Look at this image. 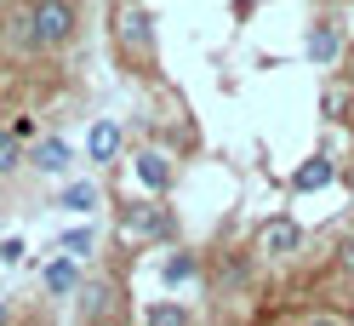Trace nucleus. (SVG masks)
<instances>
[{
  "mask_svg": "<svg viewBox=\"0 0 354 326\" xmlns=\"http://www.w3.org/2000/svg\"><path fill=\"white\" fill-rule=\"evenodd\" d=\"M115 287H109V280H86L80 287V315L92 320V326H103V320H115Z\"/></svg>",
  "mask_w": 354,
  "mask_h": 326,
  "instance_id": "7ed1b4c3",
  "label": "nucleus"
},
{
  "mask_svg": "<svg viewBox=\"0 0 354 326\" xmlns=\"http://www.w3.org/2000/svg\"><path fill=\"white\" fill-rule=\"evenodd\" d=\"M92 246H97V235H92V229H75V235H63V257H69V264H75V257H86Z\"/></svg>",
  "mask_w": 354,
  "mask_h": 326,
  "instance_id": "ddd939ff",
  "label": "nucleus"
},
{
  "mask_svg": "<svg viewBox=\"0 0 354 326\" xmlns=\"http://www.w3.org/2000/svg\"><path fill=\"white\" fill-rule=\"evenodd\" d=\"M138 183H143V189H154V194L171 183V161L160 155V149H143V155H138Z\"/></svg>",
  "mask_w": 354,
  "mask_h": 326,
  "instance_id": "0eeeda50",
  "label": "nucleus"
},
{
  "mask_svg": "<svg viewBox=\"0 0 354 326\" xmlns=\"http://www.w3.org/2000/svg\"><path fill=\"white\" fill-rule=\"evenodd\" d=\"M143 326H189V309L183 303H154V309L143 315Z\"/></svg>",
  "mask_w": 354,
  "mask_h": 326,
  "instance_id": "f8f14e48",
  "label": "nucleus"
},
{
  "mask_svg": "<svg viewBox=\"0 0 354 326\" xmlns=\"http://www.w3.org/2000/svg\"><path fill=\"white\" fill-rule=\"evenodd\" d=\"M308 326H343V320H308Z\"/></svg>",
  "mask_w": 354,
  "mask_h": 326,
  "instance_id": "6ab92c4d",
  "label": "nucleus"
},
{
  "mask_svg": "<svg viewBox=\"0 0 354 326\" xmlns=\"http://www.w3.org/2000/svg\"><path fill=\"white\" fill-rule=\"evenodd\" d=\"M331 183V161H308L303 172H297V194H315V189H326Z\"/></svg>",
  "mask_w": 354,
  "mask_h": 326,
  "instance_id": "9d476101",
  "label": "nucleus"
},
{
  "mask_svg": "<svg viewBox=\"0 0 354 326\" xmlns=\"http://www.w3.org/2000/svg\"><path fill=\"white\" fill-rule=\"evenodd\" d=\"M308 57L331 63V57H337V35H331V29H315V35H308Z\"/></svg>",
  "mask_w": 354,
  "mask_h": 326,
  "instance_id": "4468645a",
  "label": "nucleus"
},
{
  "mask_svg": "<svg viewBox=\"0 0 354 326\" xmlns=\"http://www.w3.org/2000/svg\"><path fill=\"white\" fill-rule=\"evenodd\" d=\"M166 280H171V287H183V280H194V257H189V252H177L171 264H166Z\"/></svg>",
  "mask_w": 354,
  "mask_h": 326,
  "instance_id": "2eb2a0df",
  "label": "nucleus"
},
{
  "mask_svg": "<svg viewBox=\"0 0 354 326\" xmlns=\"http://www.w3.org/2000/svg\"><path fill=\"white\" fill-rule=\"evenodd\" d=\"M0 264H24V241H0Z\"/></svg>",
  "mask_w": 354,
  "mask_h": 326,
  "instance_id": "f3484780",
  "label": "nucleus"
},
{
  "mask_svg": "<svg viewBox=\"0 0 354 326\" xmlns=\"http://www.w3.org/2000/svg\"><path fill=\"white\" fill-rule=\"evenodd\" d=\"M57 206H69V212H92V206H97V183H69Z\"/></svg>",
  "mask_w": 354,
  "mask_h": 326,
  "instance_id": "9b49d317",
  "label": "nucleus"
},
{
  "mask_svg": "<svg viewBox=\"0 0 354 326\" xmlns=\"http://www.w3.org/2000/svg\"><path fill=\"white\" fill-rule=\"evenodd\" d=\"M46 287L63 298V292H80V275H75V264H69V257H57V264L46 269Z\"/></svg>",
  "mask_w": 354,
  "mask_h": 326,
  "instance_id": "1a4fd4ad",
  "label": "nucleus"
},
{
  "mask_svg": "<svg viewBox=\"0 0 354 326\" xmlns=\"http://www.w3.org/2000/svg\"><path fill=\"white\" fill-rule=\"evenodd\" d=\"M297 246H303L297 217H269V224L257 229V252H269V257H292Z\"/></svg>",
  "mask_w": 354,
  "mask_h": 326,
  "instance_id": "f03ea898",
  "label": "nucleus"
},
{
  "mask_svg": "<svg viewBox=\"0 0 354 326\" xmlns=\"http://www.w3.org/2000/svg\"><path fill=\"white\" fill-rule=\"evenodd\" d=\"M17 161H24V155H17V138H12V132H0V172H12Z\"/></svg>",
  "mask_w": 354,
  "mask_h": 326,
  "instance_id": "dca6fc26",
  "label": "nucleus"
},
{
  "mask_svg": "<svg viewBox=\"0 0 354 326\" xmlns=\"http://www.w3.org/2000/svg\"><path fill=\"white\" fill-rule=\"evenodd\" d=\"M29 166H35V172H46V178H52V172H69V143H63V138L35 143V149H29Z\"/></svg>",
  "mask_w": 354,
  "mask_h": 326,
  "instance_id": "423d86ee",
  "label": "nucleus"
},
{
  "mask_svg": "<svg viewBox=\"0 0 354 326\" xmlns=\"http://www.w3.org/2000/svg\"><path fill=\"white\" fill-rule=\"evenodd\" d=\"M120 229H126V235H149V241H166V235H171V217H166L160 206H131V212L120 217Z\"/></svg>",
  "mask_w": 354,
  "mask_h": 326,
  "instance_id": "20e7f679",
  "label": "nucleus"
},
{
  "mask_svg": "<svg viewBox=\"0 0 354 326\" xmlns=\"http://www.w3.org/2000/svg\"><path fill=\"white\" fill-rule=\"evenodd\" d=\"M75 35V6L69 0H35L29 6V46H63Z\"/></svg>",
  "mask_w": 354,
  "mask_h": 326,
  "instance_id": "f257e3e1",
  "label": "nucleus"
},
{
  "mask_svg": "<svg viewBox=\"0 0 354 326\" xmlns=\"http://www.w3.org/2000/svg\"><path fill=\"white\" fill-rule=\"evenodd\" d=\"M86 155H92L97 166H103V161H115V155H120V126H115V120H97V126H92V138H86Z\"/></svg>",
  "mask_w": 354,
  "mask_h": 326,
  "instance_id": "6e6552de",
  "label": "nucleus"
},
{
  "mask_svg": "<svg viewBox=\"0 0 354 326\" xmlns=\"http://www.w3.org/2000/svg\"><path fill=\"white\" fill-rule=\"evenodd\" d=\"M337 257H343V269L354 275V229H348V235H343V241H337Z\"/></svg>",
  "mask_w": 354,
  "mask_h": 326,
  "instance_id": "a211bd4d",
  "label": "nucleus"
},
{
  "mask_svg": "<svg viewBox=\"0 0 354 326\" xmlns=\"http://www.w3.org/2000/svg\"><path fill=\"white\" fill-rule=\"evenodd\" d=\"M120 46L126 52H154V17L149 12H120Z\"/></svg>",
  "mask_w": 354,
  "mask_h": 326,
  "instance_id": "39448f33",
  "label": "nucleus"
}]
</instances>
